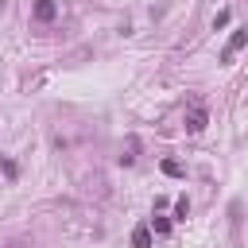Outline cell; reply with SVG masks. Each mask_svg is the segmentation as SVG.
<instances>
[{
    "label": "cell",
    "mask_w": 248,
    "mask_h": 248,
    "mask_svg": "<svg viewBox=\"0 0 248 248\" xmlns=\"http://www.w3.org/2000/svg\"><path fill=\"white\" fill-rule=\"evenodd\" d=\"M244 43H248V27H236V31L229 35V43H225V50H221V62L229 66V62L236 58V50H244Z\"/></svg>",
    "instance_id": "cell-1"
},
{
    "label": "cell",
    "mask_w": 248,
    "mask_h": 248,
    "mask_svg": "<svg viewBox=\"0 0 248 248\" xmlns=\"http://www.w3.org/2000/svg\"><path fill=\"white\" fill-rule=\"evenodd\" d=\"M205 124H209L205 108H202V105H194V108L186 112V132H194V136H198V132H205Z\"/></svg>",
    "instance_id": "cell-2"
},
{
    "label": "cell",
    "mask_w": 248,
    "mask_h": 248,
    "mask_svg": "<svg viewBox=\"0 0 248 248\" xmlns=\"http://www.w3.org/2000/svg\"><path fill=\"white\" fill-rule=\"evenodd\" d=\"M54 16H58V4H54V0H39V4H35V19H43V23H50Z\"/></svg>",
    "instance_id": "cell-3"
},
{
    "label": "cell",
    "mask_w": 248,
    "mask_h": 248,
    "mask_svg": "<svg viewBox=\"0 0 248 248\" xmlns=\"http://www.w3.org/2000/svg\"><path fill=\"white\" fill-rule=\"evenodd\" d=\"M132 244H136V248H151V229H147V225H140V229L132 232Z\"/></svg>",
    "instance_id": "cell-4"
},
{
    "label": "cell",
    "mask_w": 248,
    "mask_h": 248,
    "mask_svg": "<svg viewBox=\"0 0 248 248\" xmlns=\"http://www.w3.org/2000/svg\"><path fill=\"white\" fill-rule=\"evenodd\" d=\"M151 229H155L159 236H167V232H170V221H167V217H151Z\"/></svg>",
    "instance_id": "cell-5"
},
{
    "label": "cell",
    "mask_w": 248,
    "mask_h": 248,
    "mask_svg": "<svg viewBox=\"0 0 248 248\" xmlns=\"http://www.w3.org/2000/svg\"><path fill=\"white\" fill-rule=\"evenodd\" d=\"M0 170H4V174H8V178H16V174H19V167H16V163H12V159H4V155H0Z\"/></svg>",
    "instance_id": "cell-6"
},
{
    "label": "cell",
    "mask_w": 248,
    "mask_h": 248,
    "mask_svg": "<svg viewBox=\"0 0 248 248\" xmlns=\"http://www.w3.org/2000/svg\"><path fill=\"white\" fill-rule=\"evenodd\" d=\"M163 170H167V174H170V178H178V174H182V167H178V163H174V159H167V163H163Z\"/></svg>",
    "instance_id": "cell-7"
},
{
    "label": "cell",
    "mask_w": 248,
    "mask_h": 248,
    "mask_svg": "<svg viewBox=\"0 0 248 248\" xmlns=\"http://www.w3.org/2000/svg\"><path fill=\"white\" fill-rule=\"evenodd\" d=\"M174 213H178V217H186V213H190V202H186V198H178V202H174Z\"/></svg>",
    "instance_id": "cell-8"
}]
</instances>
